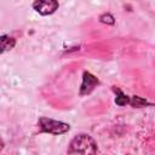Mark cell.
Wrapping results in <instances>:
<instances>
[{"label": "cell", "mask_w": 155, "mask_h": 155, "mask_svg": "<svg viewBox=\"0 0 155 155\" xmlns=\"http://www.w3.org/2000/svg\"><path fill=\"white\" fill-rule=\"evenodd\" d=\"M97 143L88 134H79L69 144L68 154H96Z\"/></svg>", "instance_id": "cell-1"}, {"label": "cell", "mask_w": 155, "mask_h": 155, "mask_svg": "<svg viewBox=\"0 0 155 155\" xmlns=\"http://www.w3.org/2000/svg\"><path fill=\"white\" fill-rule=\"evenodd\" d=\"M15 45V40L12 38H8L6 35L1 36V47H2V52L6 50H10L12 46Z\"/></svg>", "instance_id": "cell-5"}, {"label": "cell", "mask_w": 155, "mask_h": 155, "mask_svg": "<svg viewBox=\"0 0 155 155\" xmlns=\"http://www.w3.org/2000/svg\"><path fill=\"white\" fill-rule=\"evenodd\" d=\"M115 102H116V104H119V105H125L126 103H128V98H127L125 94L120 93V97H116Z\"/></svg>", "instance_id": "cell-7"}, {"label": "cell", "mask_w": 155, "mask_h": 155, "mask_svg": "<svg viewBox=\"0 0 155 155\" xmlns=\"http://www.w3.org/2000/svg\"><path fill=\"white\" fill-rule=\"evenodd\" d=\"M97 85H98L97 78L93 76L91 73L85 71L84 73V79H82V85H81L80 94H88Z\"/></svg>", "instance_id": "cell-4"}, {"label": "cell", "mask_w": 155, "mask_h": 155, "mask_svg": "<svg viewBox=\"0 0 155 155\" xmlns=\"http://www.w3.org/2000/svg\"><path fill=\"white\" fill-rule=\"evenodd\" d=\"M58 6L57 0H35L33 4V8L42 16L52 15L56 10H58Z\"/></svg>", "instance_id": "cell-3"}, {"label": "cell", "mask_w": 155, "mask_h": 155, "mask_svg": "<svg viewBox=\"0 0 155 155\" xmlns=\"http://www.w3.org/2000/svg\"><path fill=\"white\" fill-rule=\"evenodd\" d=\"M39 126L42 132H47L52 134H62V133L68 132L70 128V126L65 122L47 119V117H41L39 120Z\"/></svg>", "instance_id": "cell-2"}, {"label": "cell", "mask_w": 155, "mask_h": 155, "mask_svg": "<svg viewBox=\"0 0 155 155\" xmlns=\"http://www.w3.org/2000/svg\"><path fill=\"white\" fill-rule=\"evenodd\" d=\"M101 22L103 23H108V24H114V17L109 13H105V15H102L101 16Z\"/></svg>", "instance_id": "cell-6"}]
</instances>
